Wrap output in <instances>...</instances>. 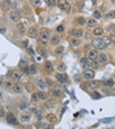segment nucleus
<instances>
[{
  "instance_id": "1",
  "label": "nucleus",
  "mask_w": 115,
  "mask_h": 129,
  "mask_svg": "<svg viewBox=\"0 0 115 129\" xmlns=\"http://www.w3.org/2000/svg\"><path fill=\"white\" fill-rule=\"evenodd\" d=\"M110 43H111L110 38H97V39L93 41V44L97 50H105L110 46Z\"/></svg>"
},
{
  "instance_id": "2",
  "label": "nucleus",
  "mask_w": 115,
  "mask_h": 129,
  "mask_svg": "<svg viewBox=\"0 0 115 129\" xmlns=\"http://www.w3.org/2000/svg\"><path fill=\"white\" fill-rule=\"evenodd\" d=\"M50 39H51V37H50V33L47 31V30H43V31H41L39 37H38V42H39V46L42 44V46H46V44H49L50 43Z\"/></svg>"
},
{
  "instance_id": "3",
  "label": "nucleus",
  "mask_w": 115,
  "mask_h": 129,
  "mask_svg": "<svg viewBox=\"0 0 115 129\" xmlns=\"http://www.w3.org/2000/svg\"><path fill=\"white\" fill-rule=\"evenodd\" d=\"M32 116H33V112L28 110V111H22L20 113V121L21 123H29L30 120H32Z\"/></svg>"
},
{
  "instance_id": "4",
  "label": "nucleus",
  "mask_w": 115,
  "mask_h": 129,
  "mask_svg": "<svg viewBox=\"0 0 115 129\" xmlns=\"http://www.w3.org/2000/svg\"><path fill=\"white\" fill-rule=\"evenodd\" d=\"M9 20H11L12 22H14V24L20 22V20H21V11H20V9H13V11L9 13Z\"/></svg>"
},
{
  "instance_id": "5",
  "label": "nucleus",
  "mask_w": 115,
  "mask_h": 129,
  "mask_svg": "<svg viewBox=\"0 0 115 129\" xmlns=\"http://www.w3.org/2000/svg\"><path fill=\"white\" fill-rule=\"evenodd\" d=\"M21 76H22L21 71H17V69H16V71H9L8 73H7V77L11 78V80H13V81H20Z\"/></svg>"
},
{
  "instance_id": "6",
  "label": "nucleus",
  "mask_w": 115,
  "mask_h": 129,
  "mask_svg": "<svg viewBox=\"0 0 115 129\" xmlns=\"http://www.w3.org/2000/svg\"><path fill=\"white\" fill-rule=\"evenodd\" d=\"M94 76H96V72L94 69H91V68H89V69H85L82 73V78L84 80H86V81H91L94 78Z\"/></svg>"
},
{
  "instance_id": "7",
  "label": "nucleus",
  "mask_w": 115,
  "mask_h": 129,
  "mask_svg": "<svg viewBox=\"0 0 115 129\" xmlns=\"http://www.w3.org/2000/svg\"><path fill=\"white\" fill-rule=\"evenodd\" d=\"M58 7L64 12H68L71 9V4H70L68 0H58Z\"/></svg>"
},
{
  "instance_id": "8",
  "label": "nucleus",
  "mask_w": 115,
  "mask_h": 129,
  "mask_svg": "<svg viewBox=\"0 0 115 129\" xmlns=\"http://www.w3.org/2000/svg\"><path fill=\"white\" fill-rule=\"evenodd\" d=\"M28 35L30 38H33V39H35V38L39 37V31H38V27L37 26H32L28 29Z\"/></svg>"
},
{
  "instance_id": "9",
  "label": "nucleus",
  "mask_w": 115,
  "mask_h": 129,
  "mask_svg": "<svg viewBox=\"0 0 115 129\" xmlns=\"http://www.w3.org/2000/svg\"><path fill=\"white\" fill-rule=\"evenodd\" d=\"M98 55H99V54H98L97 48H91V50H89V52H88V57H89L90 61H97Z\"/></svg>"
},
{
  "instance_id": "10",
  "label": "nucleus",
  "mask_w": 115,
  "mask_h": 129,
  "mask_svg": "<svg viewBox=\"0 0 115 129\" xmlns=\"http://www.w3.org/2000/svg\"><path fill=\"white\" fill-rule=\"evenodd\" d=\"M80 65L84 68V69H89V68L91 67V61L89 60V57H81L80 59Z\"/></svg>"
},
{
  "instance_id": "11",
  "label": "nucleus",
  "mask_w": 115,
  "mask_h": 129,
  "mask_svg": "<svg viewBox=\"0 0 115 129\" xmlns=\"http://www.w3.org/2000/svg\"><path fill=\"white\" fill-rule=\"evenodd\" d=\"M44 102H46V103H44V107L47 108V110H54V108L56 107L55 99H49V98H47V99H46Z\"/></svg>"
},
{
  "instance_id": "12",
  "label": "nucleus",
  "mask_w": 115,
  "mask_h": 129,
  "mask_svg": "<svg viewBox=\"0 0 115 129\" xmlns=\"http://www.w3.org/2000/svg\"><path fill=\"white\" fill-rule=\"evenodd\" d=\"M5 120H7V123L11 124V125H16L17 124V119L14 117V115H13V113H11V112L5 116Z\"/></svg>"
},
{
  "instance_id": "13",
  "label": "nucleus",
  "mask_w": 115,
  "mask_h": 129,
  "mask_svg": "<svg viewBox=\"0 0 115 129\" xmlns=\"http://www.w3.org/2000/svg\"><path fill=\"white\" fill-rule=\"evenodd\" d=\"M56 80H58L59 82H62V83H65V82H68V76H67L64 72H59V73L56 74Z\"/></svg>"
},
{
  "instance_id": "14",
  "label": "nucleus",
  "mask_w": 115,
  "mask_h": 129,
  "mask_svg": "<svg viewBox=\"0 0 115 129\" xmlns=\"http://www.w3.org/2000/svg\"><path fill=\"white\" fill-rule=\"evenodd\" d=\"M107 60H109V56H107L106 54H99V55H98V59H97V61H98L99 65H101V64H106Z\"/></svg>"
},
{
  "instance_id": "15",
  "label": "nucleus",
  "mask_w": 115,
  "mask_h": 129,
  "mask_svg": "<svg viewBox=\"0 0 115 129\" xmlns=\"http://www.w3.org/2000/svg\"><path fill=\"white\" fill-rule=\"evenodd\" d=\"M71 35L75 37V38H80V37L84 35V31H82V30H80V29H72L71 30Z\"/></svg>"
},
{
  "instance_id": "16",
  "label": "nucleus",
  "mask_w": 115,
  "mask_h": 129,
  "mask_svg": "<svg viewBox=\"0 0 115 129\" xmlns=\"http://www.w3.org/2000/svg\"><path fill=\"white\" fill-rule=\"evenodd\" d=\"M103 27H99V26H96L94 29H93V35L94 37H101V35H103Z\"/></svg>"
},
{
  "instance_id": "17",
  "label": "nucleus",
  "mask_w": 115,
  "mask_h": 129,
  "mask_svg": "<svg viewBox=\"0 0 115 129\" xmlns=\"http://www.w3.org/2000/svg\"><path fill=\"white\" fill-rule=\"evenodd\" d=\"M70 44H71V47H80V44H81V41L79 39V38H72V39L70 41Z\"/></svg>"
},
{
  "instance_id": "18",
  "label": "nucleus",
  "mask_w": 115,
  "mask_h": 129,
  "mask_svg": "<svg viewBox=\"0 0 115 129\" xmlns=\"http://www.w3.org/2000/svg\"><path fill=\"white\" fill-rule=\"evenodd\" d=\"M37 94H38V98H39V101H46V99L49 98L47 93H46L44 90H42V89H41V90H39V91H38Z\"/></svg>"
},
{
  "instance_id": "19",
  "label": "nucleus",
  "mask_w": 115,
  "mask_h": 129,
  "mask_svg": "<svg viewBox=\"0 0 115 129\" xmlns=\"http://www.w3.org/2000/svg\"><path fill=\"white\" fill-rule=\"evenodd\" d=\"M50 43L52 44V46H58V44L60 43V38L58 35H51V39H50Z\"/></svg>"
},
{
  "instance_id": "20",
  "label": "nucleus",
  "mask_w": 115,
  "mask_h": 129,
  "mask_svg": "<svg viewBox=\"0 0 115 129\" xmlns=\"http://www.w3.org/2000/svg\"><path fill=\"white\" fill-rule=\"evenodd\" d=\"M12 90H13V93H14V94H20V93L22 91V86L20 85L18 82H16V83H14V86H13V89H12Z\"/></svg>"
},
{
  "instance_id": "21",
  "label": "nucleus",
  "mask_w": 115,
  "mask_h": 129,
  "mask_svg": "<svg viewBox=\"0 0 115 129\" xmlns=\"http://www.w3.org/2000/svg\"><path fill=\"white\" fill-rule=\"evenodd\" d=\"M46 119H47V120L50 121L51 124H55L56 121H58V117H56L55 115H54V113H49V115L46 116Z\"/></svg>"
},
{
  "instance_id": "22",
  "label": "nucleus",
  "mask_w": 115,
  "mask_h": 129,
  "mask_svg": "<svg viewBox=\"0 0 115 129\" xmlns=\"http://www.w3.org/2000/svg\"><path fill=\"white\" fill-rule=\"evenodd\" d=\"M44 71L46 72H52L54 71V65L51 61H44Z\"/></svg>"
},
{
  "instance_id": "23",
  "label": "nucleus",
  "mask_w": 115,
  "mask_h": 129,
  "mask_svg": "<svg viewBox=\"0 0 115 129\" xmlns=\"http://www.w3.org/2000/svg\"><path fill=\"white\" fill-rule=\"evenodd\" d=\"M38 73V67L35 64L29 65V74H37Z\"/></svg>"
},
{
  "instance_id": "24",
  "label": "nucleus",
  "mask_w": 115,
  "mask_h": 129,
  "mask_svg": "<svg viewBox=\"0 0 115 129\" xmlns=\"http://www.w3.org/2000/svg\"><path fill=\"white\" fill-rule=\"evenodd\" d=\"M76 24L80 25V26H84V25L88 24V21L84 18V17H77V18H76Z\"/></svg>"
},
{
  "instance_id": "25",
  "label": "nucleus",
  "mask_w": 115,
  "mask_h": 129,
  "mask_svg": "<svg viewBox=\"0 0 115 129\" xmlns=\"http://www.w3.org/2000/svg\"><path fill=\"white\" fill-rule=\"evenodd\" d=\"M51 94L52 96H55V98H59V96H62V90H59V89H52L51 90Z\"/></svg>"
},
{
  "instance_id": "26",
  "label": "nucleus",
  "mask_w": 115,
  "mask_h": 129,
  "mask_svg": "<svg viewBox=\"0 0 115 129\" xmlns=\"http://www.w3.org/2000/svg\"><path fill=\"white\" fill-rule=\"evenodd\" d=\"M37 85H38V87L42 89V90L46 89V82H44L43 78H39V80H38V81H37Z\"/></svg>"
},
{
  "instance_id": "27",
  "label": "nucleus",
  "mask_w": 115,
  "mask_h": 129,
  "mask_svg": "<svg viewBox=\"0 0 115 129\" xmlns=\"http://www.w3.org/2000/svg\"><path fill=\"white\" fill-rule=\"evenodd\" d=\"M44 3H46V5H47V7H50V8L58 5V2H56V0H44Z\"/></svg>"
},
{
  "instance_id": "28",
  "label": "nucleus",
  "mask_w": 115,
  "mask_h": 129,
  "mask_svg": "<svg viewBox=\"0 0 115 129\" xmlns=\"http://www.w3.org/2000/svg\"><path fill=\"white\" fill-rule=\"evenodd\" d=\"M89 27H96L97 26V21L94 18H91V20H88V24H86Z\"/></svg>"
},
{
  "instance_id": "29",
  "label": "nucleus",
  "mask_w": 115,
  "mask_h": 129,
  "mask_svg": "<svg viewBox=\"0 0 115 129\" xmlns=\"http://www.w3.org/2000/svg\"><path fill=\"white\" fill-rule=\"evenodd\" d=\"M65 69H67V67H65L64 63H59L58 64V72H65Z\"/></svg>"
},
{
  "instance_id": "30",
  "label": "nucleus",
  "mask_w": 115,
  "mask_h": 129,
  "mask_svg": "<svg viewBox=\"0 0 115 129\" xmlns=\"http://www.w3.org/2000/svg\"><path fill=\"white\" fill-rule=\"evenodd\" d=\"M17 30H18L20 34H24L25 33V25L24 24H18L17 25Z\"/></svg>"
},
{
  "instance_id": "31",
  "label": "nucleus",
  "mask_w": 115,
  "mask_h": 129,
  "mask_svg": "<svg viewBox=\"0 0 115 129\" xmlns=\"http://www.w3.org/2000/svg\"><path fill=\"white\" fill-rule=\"evenodd\" d=\"M4 85H5V87L7 89H13V86H14V83L11 81V80H8V81H7L5 83H4Z\"/></svg>"
},
{
  "instance_id": "32",
  "label": "nucleus",
  "mask_w": 115,
  "mask_h": 129,
  "mask_svg": "<svg viewBox=\"0 0 115 129\" xmlns=\"http://www.w3.org/2000/svg\"><path fill=\"white\" fill-rule=\"evenodd\" d=\"M101 16H102V14H101V12H99V11H94L93 12V17L96 20H99V18H101Z\"/></svg>"
},
{
  "instance_id": "33",
  "label": "nucleus",
  "mask_w": 115,
  "mask_h": 129,
  "mask_svg": "<svg viewBox=\"0 0 115 129\" xmlns=\"http://www.w3.org/2000/svg\"><path fill=\"white\" fill-rule=\"evenodd\" d=\"M29 110H30V111L33 112V115H37V116H38V115H39V113H41V112L38 111V110H37L35 107H29Z\"/></svg>"
},
{
  "instance_id": "34",
  "label": "nucleus",
  "mask_w": 115,
  "mask_h": 129,
  "mask_svg": "<svg viewBox=\"0 0 115 129\" xmlns=\"http://www.w3.org/2000/svg\"><path fill=\"white\" fill-rule=\"evenodd\" d=\"M38 101H39V98H38V94H37V93L33 94V95H32V102H33V103H37Z\"/></svg>"
},
{
  "instance_id": "35",
  "label": "nucleus",
  "mask_w": 115,
  "mask_h": 129,
  "mask_svg": "<svg viewBox=\"0 0 115 129\" xmlns=\"http://www.w3.org/2000/svg\"><path fill=\"white\" fill-rule=\"evenodd\" d=\"M106 17H107V18H115V11L109 12V13L106 14Z\"/></svg>"
},
{
  "instance_id": "36",
  "label": "nucleus",
  "mask_w": 115,
  "mask_h": 129,
  "mask_svg": "<svg viewBox=\"0 0 115 129\" xmlns=\"http://www.w3.org/2000/svg\"><path fill=\"white\" fill-rule=\"evenodd\" d=\"M32 3H33L35 7H41V5H42V0H32Z\"/></svg>"
},
{
  "instance_id": "37",
  "label": "nucleus",
  "mask_w": 115,
  "mask_h": 129,
  "mask_svg": "<svg viewBox=\"0 0 115 129\" xmlns=\"http://www.w3.org/2000/svg\"><path fill=\"white\" fill-rule=\"evenodd\" d=\"M91 98H93V99H99V98H101V94H98L97 91H93V94H91Z\"/></svg>"
},
{
  "instance_id": "38",
  "label": "nucleus",
  "mask_w": 115,
  "mask_h": 129,
  "mask_svg": "<svg viewBox=\"0 0 115 129\" xmlns=\"http://www.w3.org/2000/svg\"><path fill=\"white\" fill-rule=\"evenodd\" d=\"M114 83H115L114 80H107V81L105 82V85H106V86H114Z\"/></svg>"
},
{
  "instance_id": "39",
  "label": "nucleus",
  "mask_w": 115,
  "mask_h": 129,
  "mask_svg": "<svg viewBox=\"0 0 115 129\" xmlns=\"http://www.w3.org/2000/svg\"><path fill=\"white\" fill-rule=\"evenodd\" d=\"M63 51H64L63 47H58V48L55 50V54H56V55H60V54H63Z\"/></svg>"
},
{
  "instance_id": "40",
  "label": "nucleus",
  "mask_w": 115,
  "mask_h": 129,
  "mask_svg": "<svg viewBox=\"0 0 115 129\" xmlns=\"http://www.w3.org/2000/svg\"><path fill=\"white\" fill-rule=\"evenodd\" d=\"M56 31H58V33H63V31H64V26H63V25H59V26L56 27Z\"/></svg>"
},
{
  "instance_id": "41",
  "label": "nucleus",
  "mask_w": 115,
  "mask_h": 129,
  "mask_svg": "<svg viewBox=\"0 0 115 129\" xmlns=\"http://www.w3.org/2000/svg\"><path fill=\"white\" fill-rule=\"evenodd\" d=\"M80 87H81L82 90H85V91H89V86H88V85H85V83H81Z\"/></svg>"
},
{
  "instance_id": "42",
  "label": "nucleus",
  "mask_w": 115,
  "mask_h": 129,
  "mask_svg": "<svg viewBox=\"0 0 115 129\" xmlns=\"http://www.w3.org/2000/svg\"><path fill=\"white\" fill-rule=\"evenodd\" d=\"M98 85H99L98 81H93V82H90V86H91V87H97Z\"/></svg>"
},
{
  "instance_id": "43",
  "label": "nucleus",
  "mask_w": 115,
  "mask_h": 129,
  "mask_svg": "<svg viewBox=\"0 0 115 129\" xmlns=\"http://www.w3.org/2000/svg\"><path fill=\"white\" fill-rule=\"evenodd\" d=\"M18 67L20 68H25V60H21V61L18 63Z\"/></svg>"
},
{
  "instance_id": "44",
  "label": "nucleus",
  "mask_w": 115,
  "mask_h": 129,
  "mask_svg": "<svg viewBox=\"0 0 115 129\" xmlns=\"http://www.w3.org/2000/svg\"><path fill=\"white\" fill-rule=\"evenodd\" d=\"M5 26H4V24H2V34H5Z\"/></svg>"
},
{
  "instance_id": "45",
  "label": "nucleus",
  "mask_w": 115,
  "mask_h": 129,
  "mask_svg": "<svg viewBox=\"0 0 115 129\" xmlns=\"http://www.w3.org/2000/svg\"><path fill=\"white\" fill-rule=\"evenodd\" d=\"M22 44H24V47H26L28 46V41H24V42H22Z\"/></svg>"
},
{
  "instance_id": "46",
  "label": "nucleus",
  "mask_w": 115,
  "mask_h": 129,
  "mask_svg": "<svg viewBox=\"0 0 115 129\" xmlns=\"http://www.w3.org/2000/svg\"><path fill=\"white\" fill-rule=\"evenodd\" d=\"M28 51H29V52H30V54H34V51H33V50H32V48H30V47H29V48H28Z\"/></svg>"
},
{
  "instance_id": "47",
  "label": "nucleus",
  "mask_w": 115,
  "mask_h": 129,
  "mask_svg": "<svg viewBox=\"0 0 115 129\" xmlns=\"http://www.w3.org/2000/svg\"><path fill=\"white\" fill-rule=\"evenodd\" d=\"M97 2V0H91V3H96Z\"/></svg>"
},
{
  "instance_id": "48",
  "label": "nucleus",
  "mask_w": 115,
  "mask_h": 129,
  "mask_svg": "<svg viewBox=\"0 0 115 129\" xmlns=\"http://www.w3.org/2000/svg\"><path fill=\"white\" fill-rule=\"evenodd\" d=\"M111 2H112V3H115V0H111Z\"/></svg>"
}]
</instances>
